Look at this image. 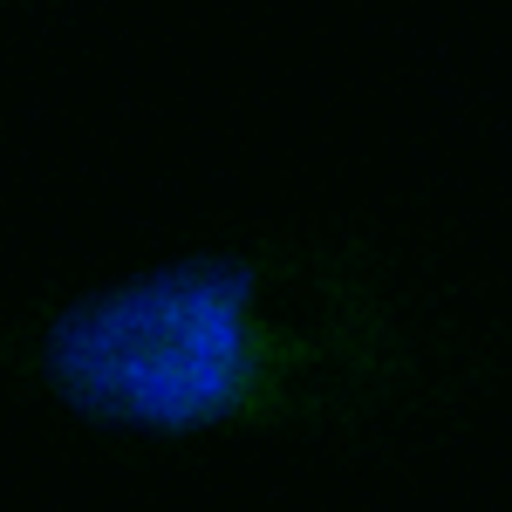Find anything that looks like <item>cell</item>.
Returning a JSON list of instances; mask_svg holds the SVG:
<instances>
[{"mask_svg":"<svg viewBox=\"0 0 512 512\" xmlns=\"http://www.w3.org/2000/svg\"><path fill=\"white\" fill-rule=\"evenodd\" d=\"M76 0H0V35L7 28H55Z\"/></svg>","mask_w":512,"mask_h":512,"instance_id":"obj_2","label":"cell"},{"mask_svg":"<svg viewBox=\"0 0 512 512\" xmlns=\"http://www.w3.org/2000/svg\"><path fill=\"white\" fill-rule=\"evenodd\" d=\"M506 396L492 280L376 205L219 219L0 294V417L130 478L410 472Z\"/></svg>","mask_w":512,"mask_h":512,"instance_id":"obj_1","label":"cell"}]
</instances>
